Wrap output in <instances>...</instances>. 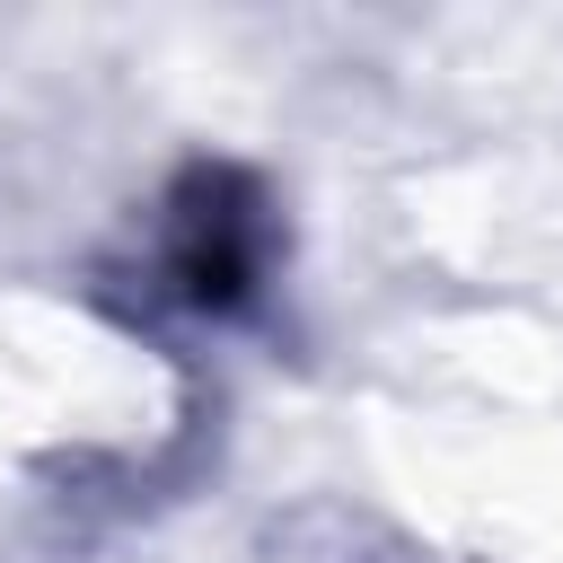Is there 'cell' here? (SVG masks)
<instances>
[{
	"instance_id": "obj_1",
	"label": "cell",
	"mask_w": 563,
	"mask_h": 563,
	"mask_svg": "<svg viewBox=\"0 0 563 563\" xmlns=\"http://www.w3.org/2000/svg\"><path fill=\"white\" fill-rule=\"evenodd\" d=\"M176 273H185L194 299H238L246 273H255L246 211H185V255H176Z\"/></svg>"
}]
</instances>
